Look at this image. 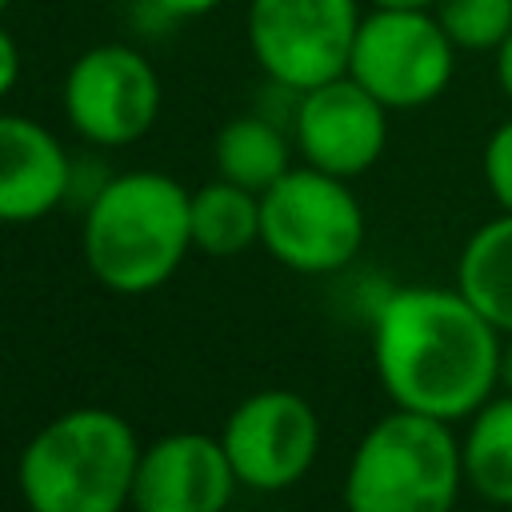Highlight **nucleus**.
<instances>
[{
    "label": "nucleus",
    "mask_w": 512,
    "mask_h": 512,
    "mask_svg": "<svg viewBox=\"0 0 512 512\" xmlns=\"http://www.w3.org/2000/svg\"><path fill=\"white\" fill-rule=\"evenodd\" d=\"M500 344L456 284H400L372 308V368L404 412L464 424L500 388Z\"/></svg>",
    "instance_id": "obj_1"
},
{
    "label": "nucleus",
    "mask_w": 512,
    "mask_h": 512,
    "mask_svg": "<svg viewBox=\"0 0 512 512\" xmlns=\"http://www.w3.org/2000/svg\"><path fill=\"white\" fill-rule=\"evenodd\" d=\"M192 252V192L156 168L116 172L84 204L80 256L116 296L164 288Z\"/></svg>",
    "instance_id": "obj_2"
},
{
    "label": "nucleus",
    "mask_w": 512,
    "mask_h": 512,
    "mask_svg": "<svg viewBox=\"0 0 512 512\" xmlns=\"http://www.w3.org/2000/svg\"><path fill=\"white\" fill-rule=\"evenodd\" d=\"M136 428L100 404L52 416L16 460V492L28 512H124L140 464Z\"/></svg>",
    "instance_id": "obj_3"
},
{
    "label": "nucleus",
    "mask_w": 512,
    "mask_h": 512,
    "mask_svg": "<svg viewBox=\"0 0 512 512\" xmlns=\"http://www.w3.org/2000/svg\"><path fill=\"white\" fill-rule=\"evenodd\" d=\"M464 460L456 424L392 408L352 448L344 512H456Z\"/></svg>",
    "instance_id": "obj_4"
},
{
    "label": "nucleus",
    "mask_w": 512,
    "mask_h": 512,
    "mask_svg": "<svg viewBox=\"0 0 512 512\" xmlns=\"http://www.w3.org/2000/svg\"><path fill=\"white\" fill-rule=\"evenodd\" d=\"M364 236V204L344 176L292 164L272 188L260 192V248L288 272H344L360 256Z\"/></svg>",
    "instance_id": "obj_5"
},
{
    "label": "nucleus",
    "mask_w": 512,
    "mask_h": 512,
    "mask_svg": "<svg viewBox=\"0 0 512 512\" xmlns=\"http://www.w3.org/2000/svg\"><path fill=\"white\" fill-rule=\"evenodd\" d=\"M456 56L432 8H368L352 40L348 76L388 112H412L448 92Z\"/></svg>",
    "instance_id": "obj_6"
},
{
    "label": "nucleus",
    "mask_w": 512,
    "mask_h": 512,
    "mask_svg": "<svg viewBox=\"0 0 512 512\" xmlns=\"http://www.w3.org/2000/svg\"><path fill=\"white\" fill-rule=\"evenodd\" d=\"M360 20V0H248L244 36L276 88L308 92L348 72Z\"/></svg>",
    "instance_id": "obj_7"
},
{
    "label": "nucleus",
    "mask_w": 512,
    "mask_h": 512,
    "mask_svg": "<svg viewBox=\"0 0 512 512\" xmlns=\"http://www.w3.org/2000/svg\"><path fill=\"white\" fill-rule=\"evenodd\" d=\"M64 120L96 148H128L160 120L164 88L152 60L120 40L84 48L60 84Z\"/></svg>",
    "instance_id": "obj_8"
},
{
    "label": "nucleus",
    "mask_w": 512,
    "mask_h": 512,
    "mask_svg": "<svg viewBox=\"0 0 512 512\" xmlns=\"http://www.w3.org/2000/svg\"><path fill=\"white\" fill-rule=\"evenodd\" d=\"M320 416L292 388H260L244 396L220 428V444L236 468L240 488L284 492L300 484L320 456Z\"/></svg>",
    "instance_id": "obj_9"
},
{
    "label": "nucleus",
    "mask_w": 512,
    "mask_h": 512,
    "mask_svg": "<svg viewBox=\"0 0 512 512\" xmlns=\"http://www.w3.org/2000/svg\"><path fill=\"white\" fill-rule=\"evenodd\" d=\"M292 144L304 164L356 180L388 148V108L348 72L296 92Z\"/></svg>",
    "instance_id": "obj_10"
},
{
    "label": "nucleus",
    "mask_w": 512,
    "mask_h": 512,
    "mask_svg": "<svg viewBox=\"0 0 512 512\" xmlns=\"http://www.w3.org/2000/svg\"><path fill=\"white\" fill-rule=\"evenodd\" d=\"M236 468L208 432H164L140 448L132 508L136 512H228Z\"/></svg>",
    "instance_id": "obj_11"
},
{
    "label": "nucleus",
    "mask_w": 512,
    "mask_h": 512,
    "mask_svg": "<svg viewBox=\"0 0 512 512\" xmlns=\"http://www.w3.org/2000/svg\"><path fill=\"white\" fill-rule=\"evenodd\" d=\"M76 168L60 136L20 112H0V224H36L72 192Z\"/></svg>",
    "instance_id": "obj_12"
},
{
    "label": "nucleus",
    "mask_w": 512,
    "mask_h": 512,
    "mask_svg": "<svg viewBox=\"0 0 512 512\" xmlns=\"http://www.w3.org/2000/svg\"><path fill=\"white\" fill-rule=\"evenodd\" d=\"M456 288L500 332H512V212L484 220L456 256Z\"/></svg>",
    "instance_id": "obj_13"
},
{
    "label": "nucleus",
    "mask_w": 512,
    "mask_h": 512,
    "mask_svg": "<svg viewBox=\"0 0 512 512\" xmlns=\"http://www.w3.org/2000/svg\"><path fill=\"white\" fill-rule=\"evenodd\" d=\"M292 148H296L292 136L276 120L248 112V116H232L216 132L212 164H216V176H224L240 188L264 192L292 168Z\"/></svg>",
    "instance_id": "obj_14"
},
{
    "label": "nucleus",
    "mask_w": 512,
    "mask_h": 512,
    "mask_svg": "<svg viewBox=\"0 0 512 512\" xmlns=\"http://www.w3.org/2000/svg\"><path fill=\"white\" fill-rule=\"evenodd\" d=\"M460 460H464V484L480 500L496 508H512V396L508 392L488 396L464 420Z\"/></svg>",
    "instance_id": "obj_15"
},
{
    "label": "nucleus",
    "mask_w": 512,
    "mask_h": 512,
    "mask_svg": "<svg viewBox=\"0 0 512 512\" xmlns=\"http://www.w3.org/2000/svg\"><path fill=\"white\" fill-rule=\"evenodd\" d=\"M260 244V192L224 176L192 192V248L204 256H244Z\"/></svg>",
    "instance_id": "obj_16"
},
{
    "label": "nucleus",
    "mask_w": 512,
    "mask_h": 512,
    "mask_svg": "<svg viewBox=\"0 0 512 512\" xmlns=\"http://www.w3.org/2000/svg\"><path fill=\"white\" fill-rule=\"evenodd\" d=\"M432 12L456 52H496L512 32V0H436Z\"/></svg>",
    "instance_id": "obj_17"
},
{
    "label": "nucleus",
    "mask_w": 512,
    "mask_h": 512,
    "mask_svg": "<svg viewBox=\"0 0 512 512\" xmlns=\"http://www.w3.org/2000/svg\"><path fill=\"white\" fill-rule=\"evenodd\" d=\"M480 176L500 212H512V116L500 120L480 152Z\"/></svg>",
    "instance_id": "obj_18"
},
{
    "label": "nucleus",
    "mask_w": 512,
    "mask_h": 512,
    "mask_svg": "<svg viewBox=\"0 0 512 512\" xmlns=\"http://www.w3.org/2000/svg\"><path fill=\"white\" fill-rule=\"evenodd\" d=\"M16 80H20V44H16V36L0 24V104L12 96Z\"/></svg>",
    "instance_id": "obj_19"
},
{
    "label": "nucleus",
    "mask_w": 512,
    "mask_h": 512,
    "mask_svg": "<svg viewBox=\"0 0 512 512\" xmlns=\"http://www.w3.org/2000/svg\"><path fill=\"white\" fill-rule=\"evenodd\" d=\"M160 16H172V20H196V16H208L212 8H220L224 0H148Z\"/></svg>",
    "instance_id": "obj_20"
},
{
    "label": "nucleus",
    "mask_w": 512,
    "mask_h": 512,
    "mask_svg": "<svg viewBox=\"0 0 512 512\" xmlns=\"http://www.w3.org/2000/svg\"><path fill=\"white\" fill-rule=\"evenodd\" d=\"M492 60H496V84H500V92L512 100V32H508V40L492 52Z\"/></svg>",
    "instance_id": "obj_21"
},
{
    "label": "nucleus",
    "mask_w": 512,
    "mask_h": 512,
    "mask_svg": "<svg viewBox=\"0 0 512 512\" xmlns=\"http://www.w3.org/2000/svg\"><path fill=\"white\" fill-rule=\"evenodd\" d=\"M500 392L512 396V332H508L504 344H500Z\"/></svg>",
    "instance_id": "obj_22"
},
{
    "label": "nucleus",
    "mask_w": 512,
    "mask_h": 512,
    "mask_svg": "<svg viewBox=\"0 0 512 512\" xmlns=\"http://www.w3.org/2000/svg\"><path fill=\"white\" fill-rule=\"evenodd\" d=\"M372 8H432L436 0H368Z\"/></svg>",
    "instance_id": "obj_23"
},
{
    "label": "nucleus",
    "mask_w": 512,
    "mask_h": 512,
    "mask_svg": "<svg viewBox=\"0 0 512 512\" xmlns=\"http://www.w3.org/2000/svg\"><path fill=\"white\" fill-rule=\"evenodd\" d=\"M8 4H12V0H0V16H4V12H8Z\"/></svg>",
    "instance_id": "obj_24"
},
{
    "label": "nucleus",
    "mask_w": 512,
    "mask_h": 512,
    "mask_svg": "<svg viewBox=\"0 0 512 512\" xmlns=\"http://www.w3.org/2000/svg\"><path fill=\"white\" fill-rule=\"evenodd\" d=\"M124 512H136V508H124Z\"/></svg>",
    "instance_id": "obj_25"
}]
</instances>
